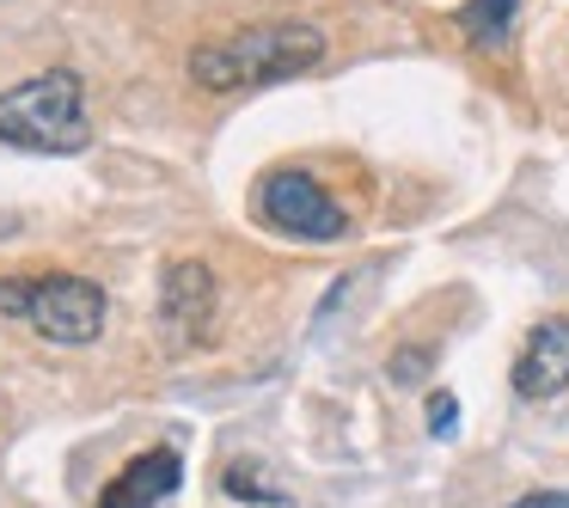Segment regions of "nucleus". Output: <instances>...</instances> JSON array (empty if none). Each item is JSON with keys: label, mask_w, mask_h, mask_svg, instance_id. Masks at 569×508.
I'll list each match as a JSON object with an SVG mask.
<instances>
[{"label": "nucleus", "mask_w": 569, "mask_h": 508, "mask_svg": "<svg viewBox=\"0 0 569 508\" xmlns=\"http://www.w3.org/2000/svg\"><path fill=\"white\" fill-rule=\"evenodd\" d=\"M508 19H515V0H466L459 26H466L471 43H502L508 38Z\"/></svg>", "instance_id": "8"}, {"label": "nucleus", "mask_w": 569, "mask_h": 508, "mask_svg": "<svg viewBox=\"0 0 569 508\" xmlns=\"http://www.w3.org/2000/svg\"><path fill=\"white\" fill-rule=\"evenodd\" d=\"M508 508H569V490H532V496H515Z\"/></svg>", "instance_id": "12"}, {"label": "nucleus", "mask_w": 569, "mask_h": 508, "mask_svg": "<svg viewBox=\"0 0 569 508\" xmlns=\"http://www.w3.org/2000/svg\"><path fill=\"white\" fill-rule=\"evenodd\" d=\"M0 141L26 153H80L92 141L87 87L74 68H50L0 92Z\"/></svg>", "instance_id": "2"}, {"label": "nucleus", "mask_w": 569, "mask_h": 508, "mask_svg": "<svg viewBox=\"0 0 569 508\" xmlns=\"http://www.w3.org/2000/svg\"><path fill=\"white\" fill-rule=\"evenodd\" d=\"M459 429V398L453 392H435L429 398V435H453Z\"/></svg>", "instance_id": "10"}, {"label": "nucleus", "mask_w": 569, "mask_h": 508, "mask_svg": "<svg viewBox=\"0 0 569 508\" xmlns=\"http://www.w3.org/2000/svg\"><path fill=\"white\" fill-rule=\"evenodd\" d=\"M0 312L43 337V343H92L104 331V288L74 270H43V276H0Z\"/></svg>", "instance_id": "3"}, {"label": "nucleus", "mask_w": 569, "mask_h": 508, "mask_svg": "<svg viewBox=\"0 0 569 508\" xmlns=\"http://www.w3.org/2000/svg\"><path fill=\"white\" fill-rule=\"evenodd\" d=\"M569 386V319L532 325V337L515 356V392L520 398H557Z\"/></svg>", "instance_id": "6"}, {"label": "nucleus", "mask_w": 569, "mask_h": 508, "mask_svg": "<svg viewBox=\"0 0 569 508\" xmlns=\"http://www.w3.org/2000/svg\"><path fill=\"white\" fill-rule=\"evenodd\" d=\"M178 484H184V459H178L172 447H148V454H136L99 490V508H153V502H166Z\"/></svg>", "instance_id": "7"}, {"label": "nucleus", "mask_w": 569, "mask_h": 508, "mask_svg": "<svg viewBox=\"0 0 569 508\" xmlns=\"http://www.w3.org/2000/svg\"><path fill=\"white\" fill-rule=\"evenodd\" d=\"M258 221L276 227L288 239H312V246H331V239L349 233V215L331 202V190L319 185L300 166H282L258 185Z\"/></svg>", "instance_id": "4"}, {"label": "nucleus", "mask_w": 569, "mask_h": 508, "mask_svg": "<svg viewBox=\"0 0 569 508\" xmlns=\"http://www.w3.org/2000/svg\"><path fill=\"white\" fill-rule=\"evenodd\" d=\"M325 62V31L307 19H270V26H246L209 38L190 50V80L202 92H239V87H270V80L307 74Z\"/></svg>", "instance_id": "1"}, {"label": "nucleus", "mask_w": 569, "mask_h": 508, "mask_svg": "<svg viewBox=\"0 0 569 508\" xmlns=\"http://www.w3.org/2000/svg\"><path fill=\"white\" fill-rule=\"evenodd\" d=\"M221 484H227V496H239V502H270V508H282V502H288V496L258 471V459H233V466L221 471Z\"/></svg>", "instance_id": "9"}, {"label": "nucleus", "mask_w": 569, "mask_h": 508, "mask_svg": "<svg viewBox=\"0 0 569 508\" xmlns=\"http://www.w3.org/2000/svg\"><path fill=\"white\" fill-rule=\"evenodd\" d=\"M422 368H429V349H398L392 356V380H422Z\"/></svg>", "instance_id": "11"}, {"label": "nucleus", "mask_w": 569, "mask_h": 508, "mask_svg": "<svg viewBox=\"0 0 569 508\" xmlns=\"http://www.w3.org/2000/svg\"><path fill=\"white\" fill-rule=\"evenodd\" d=\"M214 312H221V288L202 258H172L160 276V325L172 349H197L214 337Z\"/></svg>", "instance_id": "5"}]
</instances>
